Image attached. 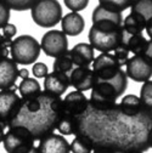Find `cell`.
Instances as JSON below:
<instances>
[{
    "mask_svg": "<svg viewBox=\"0 0 152 153\" xmlns=\"http://www.w3.org/2000/svg\"><path fill=\"white\" fill-rule=\"evenodd\" d=\"M73 62L69 56V51L57 56L54 61V72H60V73H65V74H69L71 71L73 69Z\"/></svg>",
    "mask_w": 152,
    "mask_h": 153,
    "instance_id": "4316f807",
    "label": "cell"
},
{
    "mask_svg": "<svg viewBox=\"0 0 152 153\" xmlns=\"http://www.w3.org/2000/svg\"><path fill=\"white\" fill-rule=\"evenodd\" d=\"M32 73L35 78H45L49 73V69H48V66L43 62H37L33 65L32 67Z\"/></svg>",
    "mask_w": 152,
    "mask_h": 153,
    "instance_id": "e575fe53",
    "label": "cell"
},
{
    "mask_svg": "<svg viewBox=\"0 0 152 153\" xmlns=\"http://www.w3.org/2000/svg\"><path fill=\"white\" fill-rule=\"evenodd\" d=\"M123 18L124 17L122 12L111 10L102 5H98L92 11V16H91L92 25L91 26L100 30L112 32L122 27Z\"/></svg>",
    "mask_w": 152,
    "mask_h": 153,
    "instance_id": "9c48e42d",
    "label": "cell"
},
{
    "mask_svg": "<svg viewBox=\"0 0 152 153\" xmlns=\"http://www.w3.org/2000/svg\"><path fill=\"white\" fill-rule=\"evenodd\" d=\"M22 99L16 92V88L0 90V124L4 128L17 117L22 107Z\"/></svg>",
    "mask_w": 152,
    "mask_h": 153,
    "instance_id": "ba28073f",
    "label": "cell"
},
{
    "mask_svg": "<svg viewBox=\"0 0 152 153\" xmlns=\"http://www.w3.org/2000/svg\"><path fill=\"white\" fill-rule=\"evenodd\" d=\"M4 126L1 125V124H0V143H1L3 142V139H4Z\"/></svg>",
    "mask_w": 152,
    "mask_h": 153,
    "instance_id": "f35d334b",
    "label": "cell"
},
{
    "mask_svg": "<svg viewBox=\"0 0 152 153\" xmlns=\"http://www.w3.org/2000/svg\"><path fill=\"white\" fill-rule=\"evenodd\" d=\"M10 55L17 65H33L40 55V44L32 35H20L11 40Z\"/></svg>",
    "mask_w": 152,
    "mask_h": 153,
    "instance_id": "3957f363",
    "label": "cell"
},
{
    "mask_svg": "<svg viewBox=\"0 0 152 153\" xmlns=\"http://www.w3.org/2000/svg\"><path fill=\"white\" fill-rule=\"evenodd\" d=\"M10 44H11V39L3 36V34L0 33V59H5L9 57L10 55Z\"/></svg>",
    "mask_w": 152,
    "mask_h": 153,
    "instance_id": "d590c367",
    "label": "cell"
},
{
    "mask_svg": "<svg viewBox=\"0 0 152 153\" xmlns=\"http://www.w3.org/2000/svg\"><path fill=\"white\" fill-rule=\"evenodd\" d=\"M65 112L78 117L83 114L89 107V100L82 91H72L62 100Z\"/></svg>",
    "mask_w": 152,
    "mask_h": 153,
    "instance_id": "2e32d148",
    "label": "cell"
},
{
    "mask_svg": "<svg viewBox=\"0 0 152 153\" xmlns=\"http://www.w3.org/2000/svg\"><path fill=\"white\" fill-rule=\"evenodd\" d=\"M124 71L127 76L138 83H145L152 75V59L151 55H134L125 63Z\"/></svg>",
    "mask_w": 152,
    "mask_h": 153,
    "instance_id": "30bf717a",
    "label": "cell"
},
{
    "mask_svg": "<svg viewBox=\"0 0 152 153\" xmlns=\"http://www.w3.org/2000/svg\"><path fill=\"white\" fill-rule=\"evenodd\" d=\"M40 50L49 57H57L68 51L67 35L62 30L52 29L46 32L40 42Z\"/></svg>",
    "mask_w": 152,
    "mask_h": 153,
    "instance_id": "8fae6325",
    "label": "cell"
},
{
    "mask_svg": "<svg viewBox=\"0 0 152 153\" xmlns=\"http://www.w3.org/2000/svg\"><path fill=\"white\" fill-rule=\"evenodd\" d=\"M131 11L139 13L145 18V21H151L152 20V1L151 0H134L131 4Z\"/></svg>",
    "mask_w": 152,
    "mask_h": 153,
    "instance_id": "484cf974",
    "label": "cell"
},
{
    "mask_svg": "<svg viewBox=\"0 0 152 153\" xmlns=\"http://www.w3.org/2000/svg\"><path fill=\"white\" fill-rule=\"evenodd\" d=\"M16 33H17V28L12 23H7L6 26L3 27V36L7 38V39L12 40V38L16 35Z\"/></svg>",
    "mask_w": 152,
    "mask_h": 153,
    "instance_id": "8d00e7d4",
    "label": "cell"
},
{
    "mask_svg": "<svg viewBox=\"0 0 152 153\" xmlns=\"http://www.w3.org/2000/svg\"><path fill=\"white\" fill-rule=\"evenodd\" d=\"M37 1L38 0H5V3L10 7V10H15V11L29 10Z\"/></svg>",
    "mask_w": 152,
    "mask_h": 153,
    "instance_id": "4dcf8cb0",
    "label": "cell"
},
{
    "mask_svg": "<svg viewBox=\"0 0 152 153\" xmlns=\"http://www.w3.org/2000/svg\"><path fill=\"white\" fill-rule=\"evenodd\" d=\"M113 52H115V53H113V56L116 57V60L118 61V63L121 65V67L125 66V63H127L128 60H129V53H130V52L128 51V49H127L125 46L121 45V46H118Z\"/></svg>",
    "mask_w": 152,
    "mask_h": 153,
    "instance_id": "d6a6232c",
    "label": "cell"
},
{
    "mask_svg": "<svg viewBox=\"0 0 152 153\" xmlns=\"http://www.w3.org/2000/svg\"><path fill=\"white\" fill-rule=\"evenodd\" d=\"M27 76H29V72H28V69H26V68L18 69V78L25 79V78H27Z\"/></svg>",
    "mask_w": 152,
    "mask_h": 153,
    "instance_id": "74e56055",
    "label": "cell"
},
{
    "mask_svg": "<svg viewBox=\"0 0 152 153\" xmlns=\"http://www.w3.org/2000/svg\"><path fill=\"white\" fill-rule=\"evenodd\" d=\"M10 15L11 10L7 6V4L5 1H0V29H3V27L9 23Z\"/></svg>",
    "mask_w": 152,
    "mask_h": 153,
    "instance_id": "836d02e7",
    "label": "cell"
},
{
    "mask_svg": "<svg viewBox=\"0 0 152 153\" xmlns=\"http://www.w3.org/2000/svg\"><path fill=\"white\" fill-rule=\"evenodd\" d=\"M119 95L111 83L108 82H96L91 88V95L89 99V107L105 111L116 105Z\"/></svg>",
    "mask_w": 152,
    "mask_h": 153,
    "instance_id": "52a82bcc",
    "label": "cell"
},
{
    "mask_svg": "<svg viewBox=\"0 0 152 153\" xmlns=\"http://www.w3.org/2000/svg\"><path fill=\"white\" fill-rule=\"evenodd\" d=\"M107 82L115 86V89L117 90L118 95L122 96V95L124 94V91L127 90V86H128V76H127L125 72L121 68L117 72V74L113 76V78H111L110 80H107Z\"/></svg>",
    "mask_w": 152,
    "mask_h": 153,
    "instance_id": "83f0119b",
    "label": "cell"
},
{
    "mask_svg": "<svg viewBox=\"0 0 152 153\" xmlns=\"http://www.w3.org/2000/svg\"><path fill=\"white\" fill-rule=\"evenodd\" d=\"M33 134L22 125L9 126L4 134V149L7 153H28L34 145Z\"/></svg>",
    "mask_w": 152,
    "mask_h": 153,
    "instance_id": "5b68a950",
    "label": "cell"
},
{
    "mask_svg": "<svg viewBox=\"0 0 152 153\" xmlns=\"http://www.w3.org/2000/svg\"><path fill=\"white\" fill-rule=\"evenodd\" d=\"M18 79V67L17 63L10 59H0V90H7L15 88Z\"/></svg>",
    "mask_w": 152,
    "mask_h": 153,
    "instance_id": "9a60e30c",
    "label": "cell"
},
{
    "mask_svg": "<svg viewBox=\"0 0 152 153\" xmlns=\"http://www.w3.org/2000/svg\"><path fill=\"white\" fill-rule=\"evenodd\" d=\"M18 91H20L22 101H31L40 95L42 86L37 79L27 76V78L22 79V82L18 85Z\"/></svg>",
    "mask_w": 152,
    "mask_h": 153,
    "instance_id": "44dd1931",
    "label": "cell"
},
{
    "mask_svg": "<svg viewBox=\"0 0 152 153\" xmlns=\"http://www.w3.org/2000/svg\"><path fill=\"white\" fill-rule=\"evenodd\" d=\"M139 99L145 107H147V108L152 107V82H151V79L145 82L144 85L141 86Z\"/></svg>",
    "mask_w": 152,
    "mask_h": 153,
    "instance_id": "f546056e",
    "label": "cell"
},
{
    "mask_svg": "<svg viewBox=\"0 0 152 153\" xmlns=\"http://www.w3.org/2000/svg\"><path fill=\"white\" fill-rule=\"evenodd\" d=\"M77 119L78 131L75 135L89 137L94 149L129 153L146 152L151 148L152 113L150 108L136 116H128L117 103L105 111L88 107Z\"/></svg>",
    "mask_w": 152,
    "mask_h": 153,
    "instance_id": "6da1fadb",
    "label": "cell"
},
{
    "mask_svg": "<svg viewBox=\"0 0 152 153\" xmlns=\"http://www.w3.org/2000/svg\"><path fill=\"white\" fill-rule=\"evenodd\" d=\"M69 88V78L68 74L60 72H51L44 78V91L50 94L62 96Z\"/></svg>",
    "mask_w": 152,
    "mask_h": 153,
    "instance_id": "e0dca14e",
    "label": "cell"
},
{
    "mask_svg": "<svg viewBox=\"0 0 152 153\" xmlns=\"http://www.w3.org/2000/svg\"><path fill=\"white\" fill-rule=\"evenodd\" d=\"M63 111L61 96L42 91L37 99L22 102L17 117L9 126L22 125L33 134L34 140L39 141L46 134L56 130V124Z\"/></svg>",
    "mask_w": 152,
    "mask_h": 153,
    "instance_id": "7a4b0ae2",
    "label": "cell"
},
{
    "mask_svg": "<svg viewBox=\"0 0 152 153\" xmlns=\"http://www.w3.org/2000/svg\"><path fill=\"white\" fill-rule=\"evenodd\" d=\"M145 26H146L145 18L135 12H130L125 18H123V23H122L123 29L130 35L142 34V32L145 30Z\"/></svg>",
    "mask_w": 152,
    "mask_h": 153,
    "instance_id": "7402d4cb",
    "label": "cell"
},
{
    "mask_svg": "<svg viewBox=\"0 0 152 153\" xmlns=\"http://www.w3.org/2000/svg\"><path fill=\"white\" fill-rule=\"evenodd\" d=\"M69 86L74 88L77 91H88L96 84L98 79L95 73L90 67H75L68 74Z\"/></svg>",
    "mask_w": 152,
    "mask_h": 153,
    "instance_id": "4fadbf2b",
    "label": "cell"
},
{
    "mask_svg": "<svg viewBox=\"0 0 152 153\" xmlns=\"http://www.w3.org/2000/svg\"><path fill=\"white\" fill-rule=\"evenodd\" d=\"M69 149L72 153H91L94 145L89 137L84 135H75L72 143H69Z\"/></svg>",
    "mask_w": 152,
    "mask_h": 153,
    "instance_id": "d4e9b609",
    "label": "cell"
},
{
    "mask_svg": "<svg viewBox=\"0 0 152 153\" xmlns=\"http://www.w3.org/2000/svg\"><path fill=\"white\" fill-rule=\"evenodd\" d=\"M134 0H99V5L108 7L111 10H115L118 12H123L128 7L131 6Z\"/></svg>",
    "mask_w": 152,
    "mask_h": 153,
    "instance_id": "f1b7e54d",
    "label": "cell"
},
{
    "mask_svg": "<svg viewBox=\"0 0 152 153\" xmlns=\"http://www.w3.org/2000/svg\"><path fill=\"white\" fill-rule=\"evenodd\" d=\"M63 3L72 12H79L86 9L89 0H63Z\"/></svg>",
    "mask_w": 152,
    "mask_h": 153,
    "instance_id": "1f68e13d",
    "label": "cell"
},
{
    "mask_svg": "<svg viewBox=\"0 0 152 153\" xmlns=\"http://www.w3.org/2000/svg\"><path fill=\"white\" fill-rule=\"evenodd\" d=\"M28 153H39V151H38V147H37V146H34Z\"/></svg>",
    "mask_w": 152,
    "mask_h": 153,
    "instance_id": "60d3db41",
    "label": "cell"
},
{
    "mask_svg": "<svg viewBox=\"0 0 152 153\" xmlns=\"http://www.w3.org/2000/svg\"><path fill=\"white\" fill-rule=\"evenodd\" d=\"M56 130H59L61 135H75L78 131L77 117L63 111L56 124Z\"/></svg>",
    "mask_w": 152,
    "mask_h": 153,
    "instance_id": "603a6c76",
    "label": "cell"
},
{
    "mask_svg": "<svg viewBox=\"0 0 152 153\" xmlns=\"http://www.w3.org/2000/svg\"><path fill=\"white\" fill-rule=\"evenodd\" d=\"M68 51L73 65L77 67H89L95 59L92 46L86 43H79Z\"/></svg>",
    "mask_w": 152,
    "mask_h": 153,
    "instance_id": "d6986e66",
    "label": "cell"
},
{
    "mask_svg": "<svg viewBox=\"0 0 152 153\" xmlns=\"http://www.w3.org/2000/svg\"><path fill=\"white\" fill-rule=\"evenodd\" d=\"M31 15L35 25L52 28L61 21L62 7L57 0H38L31 9Z\"/></svg>",
    "mask_w": 152,
    "mask_h": 153,
    "instance_id": "277c9868",
    "label": "cell"
},
{
    "mask_svg": "<svg viewBox=\"0 0 152 153\" xmlns=\"http://www.w3.org/2000/svg\"><path fill=\"white\" fill-rule=\"evenodd\" d=\"M119 107H121V109L125 114H128V116H136V114L141 113L142 111H145L147 108V107H145L141 103L139 96H136V95H133V94L125 95V96L122 97Z\"/></svg>",
    "mask_w": 152,
    "mask_h": 153,
    "instance_id": "cb8c5ba5",
    "label": "cell"
},
{
    "mask_svg": "<svg viewBox=\"0 0 152 153\" xmlns=\"http://www.w3.org/2000/svg\"><path fill=\"white\" fill-rule=\"evenodd\" d=\"M37 147L39 153H71L68 141L63 135H56L55 132H49L43 136Z\"/></svg>",
    "mask_w": 152,
    "mask_h": 153,
    "instance_id": "5bb4252c",
    "label": "cell"
},
{
    "mask_svg": "<svg viewBox=\"0 0 152 153\" xmlns=\"http://www.w3.org/2000/svg\"><path fill=\"white\" fill-rule=\"evenodd\" d=\"M91 153H113V152L107 151V149H94Z\"/></svg>",
    "mask_w": 152,
    "mask_h": 153,
    "instance_id": "ab89813d",
    "label": "cell"
},
{
    "mask_svg": "<svg viewBox=\"0 0 152 153\" xmlns=\"http://www.w3.org/2000/svg\"><path fill=\"white\" fill-rule=\"evenodd\" d=\"M60 22H61L62 32L66 35H71V36L79 35L85 27V21L83 16L79 15L78 12H72V11L65 15Z\"/></svg>",
    "mask_w": 152,
    "mask_h": 153,
    "instance_id": "ffe728a7",
    "label": "cell"
},
{
    "mask_svg": "<svg viewBox=\"0 0 152 153\" xmlns=\"http://www.w3.org/2000/svg\"><path fill=\"white\" fill-rule=\"evenodd\" d=\"M0 1H5V0H0Z\"/></svg>",
    "mask_w": 152,
    "mask_h": 153,
    "instance_id": "7bdbcfd3",
    "label": "cell"
},
{
    "mask_svg": "<svg viewBox=\"0 0 152 153\" xmlns=\"http://www.w3.org/2000/svg\"><path fill=\"white\" fill-rule=\"evenodd\" d=\"M123 36H124L123 27L112 32H106V30L96 29L91 26L88 34L89 44L92 46L94 50H98L101 53L115 51L118 46L123 44Z\"/></svg>",
    "mask_w": 152,
    "mask_h": 153,
    "instance_id": "8992f818",
    "label": "cell"
},
{
    "mask_svg": "<svg viewBox=\"0 0 152 153\" xmlns=\"http://www.w3.org/2000/svg\"><path fill=\"white\" fill-rule=\"evenodd\" d=\"M129 153H142V152H129Z\"/></svg>",
    "mask_w": 152,
    "mask_h": 153,
    "instance_id": "b9f144b4",
    "label": "cell"
},
{
    "mask_svg": "<svg viewBox=\"0 0 152 153\" xmlns=\"http://www.w3.org/2000/svg\"><path fill=\"white\" fill-rule=\"evenodd\" d=\"M121 65L111 52H102L92 61V72L98 82H107L121 69Z\"/></svg>",
    "mask_w": 152,
    "mask_h": 153,
    "instance_id": "7c38bea8",
    "label": "cell"
},
{
    "mask_svg": "<svg viewBox=\"0 0 152 153\" xmlns=\"http://www.w3.org/2000/svg\"><path fill=\"white\" fill-rule=\"evenodd\" d=\"M122 45L134 55H151V39L147 40L142 34L130 35L124 30Z\"/></svg>",
    "mask_w": 152,
    "mask_h": 153,
    "instance_id": "ac0fdd59",
    "label": "cell"
}]
</instances>
